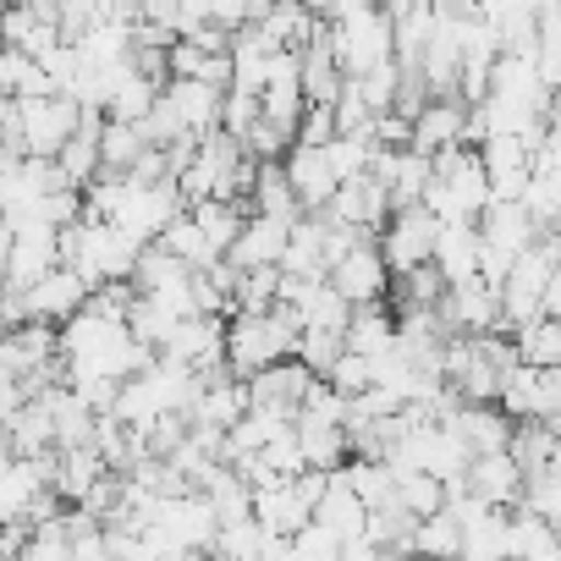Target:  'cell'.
<instances>
[{
	"label": "cell",
	"instance_id": "obj_23",
	"mask_svg": "<svg viewBox=\"0 0 561 561\" xmlns=\"http://www.w3.org/2000/svg\"><path fill=\"white\" fill-rule=\"evenodd\" d=\"M435 270L446 275V287H457V280H479V275H484V231H479V220H457V226L440 231Z\"/></svg>",
	"mask_w": 561,
	"mask_h": 561
},
{
	"label": "cell",
	"instance_id": "obj_31",
	"mask_svg": "<svg viewBox=\"0 0 561 561\" xmlns=\"http://www.w3.org/2000/svg\"><path fill=\"white\" fill-rule=\"evenodd\" d=\"M298 440H304L309 468H320V473H342V468L353 462V435H347V424H298Z\"/></svg>",
	"mask_w": 561,
	"mask_h": 561
},
{
	"label": "cell",
	"instance_id": "obj_21",
	"mask_svg": "<svg viewBox=\"0 0 561 561\" xmlns=\"http://www.w3.org/2000/svg\"><path fill=\"white\" fill-rule=\"evenodd\" d=\"M468 490H473L479 501H490V506L512 512V506H523L528 473H523V462H517L512 451H495V457H473V468H468Z\"/></svg>",
	"mask_w": 561,
	"mask_h": 561
},
{
	"label": "cell",
	"instance_id": "obj_36",
	"mask_svg": "<svg viewBox=\"0 0 561 561\" xmlns=\"http://www.w3.org/2000/svg\"><path fill=\"white\" fill-rule=\"evenodd\" d=\"M413 556H424V561H457V556H462V523H457L451 506L435 512V517H419V528H413Z\"/></svg>",
	"mask_w": 561,
	"mask_h": 561
},
{
	"label": "cell",
	"instance_id": "obj_5",
	"mask_svg": "<svg viewBox=\"0 0 561 561\" xmlns=\"http://www.w3.org/2000/svg\"><path fill=\"white\" fill-rule=\"evenodd\" d=\"M440 215L430 209V204H408V209H397L391 215V226L380 231V253H386V264L397 270V275H408V270H419V264H435V248H440Z\"/></svg>",
	"mask_w": 561,
	"mask_h": 561
},
{
	"label": "cell",
	"instance_id": "obj_7",
	"mask_svg": "<svg viewBox=\"0 0 561 561\" xmlns=\"http://www.w3.org/2000/svg\"><path fill=\"white\" fill-rule=\"evenodd\" d=\"M331 287L353 304V309H369V304H386V293L397 287V270L386 264L380 242H358L353 253H342L331 264Z\"/></svg>",
	"mask_w": 561,
	"mask_h": 561
},
{
	"label": "cell",
	"instance_id": "obj_32",
	"mask_svg": "<svg viewBox=\"0 0 561 561\" xmlns=\"http://www.w3.org/2000/svg\"><path fill=\"white\" fill-rule=\"evenodd\" d=\"M0 89H7V100H45V94H56L45 61H34L18 45H7V56H0Z\"/></svg>",
	"mask_w": 561,
	"mask_h": 561
},
{
	"label": "cell",
	"instance_id": "obj_18",
	"mask_svg": "<svg viewBox=\"0 0 561 561\" xmlns=\"http://www.w3.org/2000/svg\"><path fill=\"white\" fill-rule=\"evenodd\" d=\"M479 231H484L490 248H501V253H512V259H523V253L545 237V226L534 220V209H528L523 198H495V204L484 209Z\"/></svg>",
	"mask_w": 561,
	"mask_h": 561
},
{
	"label": "cell",
	"instance_id": "obj_34",
	"mask_svg": "<svg viewBox=\"0 0 561 561\" xmlns=\"http://www.w3.org/2000/svg\"><path fill=\"white\" fill-rule=\"evenodd\" d=\"M160 248H165V253H176V259H182L187 270H215V264L226 259V253H220V248H215V242H209V237L198 231V220H193V209H187V215H176V220L165 226V237H160Z\"/></svg>",
	"mask_w": 561,
	"mask_h": 561
},
{
	"label": "cell",
	"instance_id": "obj_10",
	"mask_svg": "<svg viewBox=\"0 0 561 561\" xmlns=\"http://www.w3.org/2000/svg\"><path fill=\"white\" fill-rule=\"evenodd\" d=\"M539 149H545V138H484L479 144L495 198H523L528 193V182L539 171Z\"/></svg>",
	"mask_w": 561,
	"mask_h": 561
},
{
	"label": "cell",
	"instance_id": "obj_30",
	"mask_svg": "<svg viewBox=\"0 0 561 561\" xmlns=\"http://www.w3.org/2000/svg\"><path fill=\"white\" fill-rule=\"evenodd\" d=\"M248 215H253V204H242V198H204V204H193L198 231H204L220 253H231V248H237V237H242Z\"/></svg>",
	"mask_w": 561,
	"mask_h": 561
},
{
	"label": "cell",
	"instance_id": "obj_42",
	"mask_svg": "<svg viewBox=\"0 0 561 561\" xmlns=\"http://www.w3.org/2000/svg\"><path fill=\"white\" fill-rule=\"evenodd\" d=\"M23 561H72V523H67V512L50 517V523H34V528H28Z\"/></svg>",
	"mask_w": 561,
	"mask_h": 561
},
{
	"label": "cell",
	"instance_id": "obj_48",
	"mask_svg": "<svg viewBox=\"0 0 561 561\" xmlns=\"http://www.w3.org/2000/svg\"><path fill=\"white\" fill-rule=\"evenodd\" d=\"M138 18L149 28H165V34L182 39V0H138Z\"/></svg>",
	"mask_w": 561,
	"mask_h": 561
},
{
	"label": "cell",
	"instance_id": "obj_24",
	"mask_svg": "<svg viewBox=\"0 0 561 561\" xmlns=\"http://www.w3.org/2000/svg\"><path fill=\"white\" fill-rule=\"evenodd\" d=\"M468 446H473V457H495V451H512V435H517V419L501 408V402H490V408H457L451 419H446Z\"/></svg>",
	"mask_w": 561,
	"mask_h": 561
},
{
	"label": "cell",
	"instance_id": "obj_20",
	"mask_svg": "<svg viewBox=\"0 0 561 561\" xmlns=\"http://www.w3.org/2000/svg\"><path fill=\"white\" fill-rule=\"evenodd\" d=\"M468 100H430L419 116H413V144L408 149H424V154H440V149H457L468 144Z\"/></svg>",
	"mask_w": 561,
	"mask_h": 561
},
{
	"label": "cell",
	"instance_id": "obj_2",
	"mask_svg": "<svg viewBox=\"0 0 561 561\" xmlns=\"http://www.w3.org/2000/svg\"><path fill=\"white\" fill-rule=\"evenodd\" d=\"M144 259V242L127 237L116 220H78L61 231V264H72L89 287H111V280H133Z\"/></svg>",
	"mask_w": 561,
	"mask_h": 561
},
{
	"label": "cell",
	"instance_id": "obj_44",
	"mask_svg": "<svg viewBox=\"0 0 561 561\" xmlns=\"http://www.w3.org/2000/svg\"><path fill=\"white\" fill-rule=\"evenodd\" d=\"M523 506H528V512H539V517H550V523L561 528V457H556L550 468H539V473H528V490H523Z\"/></svg>",
	"mask_w": 561,
	"mask_h": 561
},
{
	"label": "cell",
	"instance_id": "obj_40",
	"mask_svg": "<svg viewBox=\"0 0 561 561\" xmlns=\"http://www.w3.org/2000/svg\"><path fill=\"white\" fill-rule=\"evenodd\" d=\"M440 298H446V275L435 264H419V270L397 275V314L402 309H440Z\"/></svg>",
	"mask_w": 561,
	"mask_h": 561
},
{
	"label": "cell",
	"instance_id": "obj_39",
	"mask_svg": "<svg viewBox=\"0 0 561 561\" xmlns=\"http://www.w3.org/2000/svg\"><path fill=\"white\" fill-rule=\"evenodd\" d=\"M347 479H353V490L369 501V512L397 501V468H391L386 457H353V462H347Z\"/></svg>",
	"mask_w": 561,
	"mask_h": 561
},
{
	"label": "cell",
	"instance_id": "obj_22",
	"mask_svg": "<svg viewBox=\"0 0 561 561\" xmlns=\"http://www.w3.org/2000/svg\"><path fill=\"white\" fill-rule=\"evenodd\" d=\"M248 413H253V391H248V380L231 375V369H220L215 380H204V397H198V408H193V424L237 430Z\"/></svg>",
	"mask_w": 561,
	"mask_h": 561
},
{
	"label": "cell",
	"instance_id": "obj_16",
	"mask_svg": "<svg viewBox=\"0 0 561 561\" xmlns=\"http://www.w3.org/2000/svg\"><path fill=\"white\" fill-rule=\"evenodd\" d=\"M375 176L391 187L397 209L424 204V193L435 187V154H424V149H380L375 154Z\"/></svg>",
	"mask_w": 561,
	"mask_h": 561
},
{
	"label": "cell",
	"instance_id": "obj_15",
	"mask_svg": "<svg viewBox=\"0 0 561 561\" xmlns=\"http://www.w3.org/2000/svg\"><path fill=\"white\" fill-rule=\"evenodd\" d=\"M165 100L176 105L182 127H187L193 138H204V133H220V127H226V100H231V89L204 83V78H171V83H165Z\"/></svg>",
	"mask_w": 561,
	"mask_h": 561
},
{
	"label": "cell",
	"instance_id": "obj_43",
	"mask_svg": "<svg viewBox=\"0 0 561 561\" xmlns=\"http://www.w3.org/2000/svg\"><path fill=\"white\" fill-rule=\"evenodd\" d=\"M342 550H347V539H342V534H331L320 517H314L304 534H293V539H287V561H342Z\"/></svg>",
	"mask_w": 561,
	"mask_h": 561
},
{
	"label": "cell",
	"instance_id": "obj_8",
	"mask_svg": "<svg viewBox=\"0 0 561 561\" xmlns=\"http://www.w3.org/2000/svg\"><path fill=\"white\" fill-rule=\"evenodd\" d=\"M440 320L451 325V336H495L506 325L501 314V287H490V280H457V287H446L440 298Z\"/></svg>",
	"mask_w": 561,
	"mask_h": 561
},
{
	"label": "cell",
	"instance_id": "obj_41",
	"mask_svg": "<svg viewBox=\"0 0 561 561\" xmlns=\"http://www.w3.org/2000/svg\"><path fill=\"white\" fill-rule=\"evenodd\" d=\"M280 304V264L237 275V314H270Z\"/></svg>",
	"mask_w": 561,
	"mask_h": 561
},
{
	"label": "cell",
	"instance_id": "obj_33",
	"mask_svg": "<svg viewBox=\"0 0 561 561\" xmlns=\"http://www.w3.org/2000/svg\"><path fill=\"white\" fill-rule=\"evenodd\" d=\"M204 495L215 501L220 523H242V517H253V484L242 479L237 462H215V473L204 479Z\"/></svg>",
	"mask_w": 561,
	"mask_h": 561
},
{
	"label": "cell",
	"instance_id": "obj_17",
	"mask_svg": "<svg viewBox=\"0 0 561 561\" xmlns=\"http://www.w3.org/2000/svg\"><path fill=\"white\" fill-rule=\"evenodd\" d=\"M556 402H561V369H528V364L506 369V380H501V408H506L512 419H550Z\"/></svg>",
	"mask_w": 561,
	"mask_h": 561
},
{
	"label": "cell",
	"instance_id": "obj_4",
	"mask_svg": "<svg viewBox=\"0 0 561 561\" xmlns=\"http://www.w3.org/2000/svg\"><path fill=\"white\" fill-rule=\"evenodd\" d=\"M325 28L347 78H369L375 67L397 61V18L386 7H336Z\"/></svg>",
	"mask_w": 561,
	"mask_h": 561
},
{
	"label": "cell",
	"instance_id": "obj_47",
	"mask_svg": "<svg viewBox=\"0 0 561 561\" xmlns=\"http://www.w3.org/2000/svg\"><path fill=\"white\" fill-rule=\"evenodd\" d=\"M331 138H342V127H336V105H309V116H304V127H298V144H331Z\"/></svg>",
	"mask_w": 561,
	"mask_h": 561
},
{
	"label": "cell",
	"instance_id": "obj_1",
	"mask_svg": "<svg viewBox=\"0 0 561 561\" xmlns=\"http://www.w3.org/2000/svg\"><path fill=\"white\" fill-rule=\"evenodd\" d=\"M0 127H7V160H23V154L56 160L83 133V105L72 94L7 100V105H0Z\"/></svg>",
	"mask_w": 561,
	"mask_h": 561
},
{
	"label": "cell",
	"instance_id": "obj_27",
	"mask_svg": "<svg viewBox=\"0 0 561 561\" xmlns=\"http://www.w3.org/2000/svg\"><path fill=\"white\" fill-rule=\"evenodd\" d=\"M314 517H320L331 534H342L347 545L369 534V501L353 490L347 468H342V473H331V490H325V501H320V512H314Z\"/></svg>",
	"mask_w": 561,
	"mask_h": 561
},
{
	"label": "cell",
	"instance_id": "obj_45",
	"mask_svg": "<svg viewBox=\"0 0 561 561\" xmlns=\"http://www.w3.org/2000/svg\"><path fill=\"white\" fill-rule=\"evenodd\" d=\"M342 353H347V336H342V331H304V342H298V358H304L320 380L336 369Z\"/></svg>",
	"mask_w": 561,
	"mask_h": 561
},
{
	"label": "cell",
	"instance_id": "obj_26",
	"mask_svg": "<svg viewBox=\"0 0 561 561\" xmlns=\"http://www.w3.org/2000/svg\"><path fill=\"white\" fill-rule=\"evenodd\" d=\"M215 556L220 561H287V534L264 528L259 517H242V523H226L220 528Z\"/></svg>",
	"mask_w": 561,
	"mask_h": 561
},
{
	"label": "cell",
	"instance_id": "obj_9",
	"mask_svg": "<svg viewBox=\"0 0 561 561\" xmlns=\"http://www.w3.org/2000/svg\"><path fill=\"white\" fill-rule=\"evenodd\" d=\"M226 325H231V320L193 314V320H182V325H176V336L160 347V358L187 364V369H198L204 380H215L220 369H231V364H226Z\"/></svg>",
	"mask_w": 561,
	"mask_h": 561
},
{
	"label": "cell",
	"instance_id": "obj_11",
	"mask_svg": "<svg viewBox=\"0 0 561 561\" xmlns=\"http://www.w3.org/2000/svg\"><path fill=\"white\" fill-rule=\"evenodd\" d=\"M325 215H336V220H347V226H358V231L375 237V231L391 226L397 204H391V187H386L375 171H364V176H347V182H342V193L331 198Z\"/></svg>",
	"mask_w": 561,
	"mask_h": 561
},
{
	"label": "cell",
	"instance_id": "obj_37",
	"mask_svg": "<svg viewBox=\"0 0 561 561\" xmlns=\"http://www.w3.org/2000/svg\"><path fill=\"white\" fill-rule=\"evenodd\" d=\"M512 342H517V358L528 369H561V320L556 314H539L534 325L512 331Z\"/></svg>",
	"mask_w": 561,
	"mask_h": 561
},
{
	"label": "cell",
	"instance_id": "obj_46",
	"mask_svg": "<svg viewBox=\"0 0 561 561\" xmlns=\"http://www.w3.org/2000/svg\"><path fill=\"white\" fill-rule=\"evenodd\" d=\"M325 380L353 402V397H364V391L375 386V364H369V358H358V353H342V358H336V369H331Z\"/></svg>",
	"mask_w": 561,
	"mask_h": 561
},
{
	"label": "cell",
	"instance_id": "obj_3",
	"mask_svg": "<svg viewBox=\"0 0 561 561\" xmlns=\"http://www.w3.org/2000/svg\"><path fill=\"white\" fill-rule=\"evenodd\" d=\"M298 342H304V320L293 309H280V304L270 314H231L226 364H231V375L253 380V375H264L280 358H298Z\"/></svg>",
	"mask_w": 561,
	"mask_h": 561
},
{
	"label": "cell",
	"instance_id": "obj_6",
	"mask_svg": "<svg viewBox=\"0 0 561 561\" xmlns=\"http://www.w3.org/2000/svg\"><path fill=\"white\" fill-rule=\"evenodd\" d=\"M50 270H61V231L45 226V220L7 226V287L28 293Z\"/></svg>",
	"mask_w": 561,
	"mask_h": 561
},
{
	"label": "cell",
	"instance_id": "obj_35",
	"mask_svg": "<svg viewBox=\"0 0 561 561\" xmlns=\"http://www.w3.org/2000/svg\"><path fill=\"white\" fill-rule=\"evenodd\" d=\"M100 149H105V171H116V176H133V171H138V160H144L154 144H149L144 122H105V138H100Z\"/></svg>",
	"mask_w": 561,
	"mask_h": 561
},
{
	"label": "cell",
	"instance_id": "obj_13",
	"mask_svg": "<svg viewBox=\"0 0 561 561\" xmlns=\"http://www.w3.org/2000/svg\"><path fill=\"white\" fill-rule=\"evenodd\" d=\"M320 386V375L304 364V358H280V364H270L264 375H253L248 380V391H253V408H275V413H304V402H309V391Z\"/></svg>",
	"mask_w": 561,
	"mask_h": 561
},
{
	"label": "cell",
	"instance_id": "obj_29",
	"mask_svg": "<svg viewBox=\"0 0 561 561\" xmlns=\"http://www.w3.org/2000/svg\"><path fill=\"white\" fill-rule=\"evenodd\" d=\"M397 336H402L397 314H391L386 304H369V309H358L353 325H347V353H358V358H380V353L397 347Z\"/></svg>",
	"mask_w": 561,
	"mask_h": 561
},
{
	"label": "cell",
	"instance_id": "obj_14",
	"mask_svg": "<svg viewBox=\"0 0 561 561\" xmlns=\"http://www.w3.org/2000/svg\"><path fill=\"white\" fill-rule=\"evenodd\" d=\"M280 165H287V176H293V187H298L309 215H325L331 198L342 193V176H336V165H331V154L320 144H293Z\"/></svg>",
	"mask_w": 561,
	"mask_h": 561
},
{
	"label": "cell",
	"instance_id": "obj_25",
	"mask_svg": "<svg viewBox=\"0 0 561 561\" xmlns=\"http://www.w3.org/2000/svg\"><path fill=\"white\" fill-rule=\"evenodd\" d=\"M116 468L105 462V451L100 446H72V451H56V495L67 501V506H83L105 479H111Z\"/></svg>",
	"mask_w": 561,
	"mask_h": 561
},
{
	"label": "cell",
	"instance_id": "obj_38",
	"mask_svg": "<svg viewBox=\"0 0 561 561\" xmlns=\"http://www.w3.org/2000/svg\"><path fill=\"white\" fill-rule=\"evenodd\" d=\"M397 501H402L413 517H435V512L451 506V490H446V479H435V473H424V468H408V473H397Z\"/></svg>",
	"mask_w": 561,
	"mask_h": 561
},
{
	"label": "cell",
	"instance_id": "obj_28",
	"mask_svg": "<svg viewBox=\"0 0 561 561\" xmlns=\"http://www.w3.org/2000/svg\"><path fill=\"white\" fill-rule=\"evenodd\" d=\"M325 237H331V220H325V215H304V220L293 226V242H287V259H280V270H287V275H331Z\"/></svg>",
	"mask_w": 561,
	"mask_h": 561
},
{
	"label": "cell",
	"instance_id": "obj_12",
	"mask_svg": "<svg viewBox=\"0 0 561 561\" xmlns=\"http://www.w3.org/2000/svg\"><path fill=\"white\" fill-rule=\"evenodd\" d=\"M89 298H94V287H89V280H83L72 264H61V270H50L45 280H34V287H28V320L67 325L72 314L89 309Z\"/></svg>",
	"mask_w": 561,
	"mask_h": 561
},
{
	"label": "cell",
	"instance_id": "obj_19",
	"mask_svg": "<svg viewBox=\"0 0 561 561\" xmlns=\"http://www.w3.org/2000/svg\"><path fill=\"white\" fill-rule=\"evenodd\" d=\"M293 226H298V220H275V215H248V226H242V237H237V248H231L226 259H231L237 270H270V264H280V259H287Z\"/></svg>",
	"mask_w": 561,
	"mask_h": 561
}]
</instances>
